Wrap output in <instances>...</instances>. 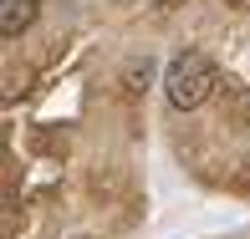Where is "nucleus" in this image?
Returning <instances> with one entry per match:
<instances>
[{"mask_svg":"<svg viewBox=\"0 0 250 239\" xmlns=\"http://www.w3.org/2000/svg\"><path fill=\"white\" fill-rule=\"evenodd\" d=\"M164 97L174 112H194L214 97V61L204 51H179L164 66Z\"/></svg>","mask_w":250,"mask_h":239,"instance_id":"1","label":"nucleus"},{"mask_svg":"<svg viewBox=\"0 0 250 239\" xmlns=\"http://www.w3.org/2000/svg\"><path fill=\"white\" fill-rule=\"evenodd\" d=\"M36 16H41V0H0V36L5 41L26 36L36 26Z\"/></svg>","mask_w":250,"mask_h":239,"instance_id":"2","label":"nucleus"},{"mask_svg":"<svg viewBox=\"0 0 250 239\" xmlns=\"http://www.w3.org/2000/svg\"><path fill=\"white\" fill-rule=\"evenodd\" d=\"M77 239H92V234H77Z\"/></svg>","mask_w":250,"mask_h":239,"instance_id":"3","label":"nucleus"}]
</instances>
